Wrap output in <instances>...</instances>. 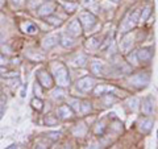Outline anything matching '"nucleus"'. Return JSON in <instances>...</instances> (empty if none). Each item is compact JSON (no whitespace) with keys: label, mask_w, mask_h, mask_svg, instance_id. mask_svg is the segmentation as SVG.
I'll return each instance as SVG.
<instances>
[{"label":"nucleus","mask_w":158,"mask_h":149,"mask_svg":"<svg viewBox=\"0 0 158 149\" xmlns=\"http://www.w3.org/2000/svg\"><path fill=\"white\" fill-rule=\"evenodd\" d=\"M56 79L59 86H67L70 83V78H69V73L63 65H59L56 70Z\"/></svg>","instance_id":"f257e3e1"},{"label":"nucleus","mask_w":158,"mask_h":149,"mask_svg":"<svg viewBox=\"0 0 158 149\" xmlns=\"http://www.w3.org/2000/svg\"><path fill=\"white\" fill-rule=\"evenodd\" d=\"M37 78H38V83L41 84L42 87H45V88H50V87L53 86V77H52L49 73L44 71V70L38 71Z\"/></svg>","instance_id":"f03ea898"},{"label":"nucleus","mask_w":158,"mask_h":149,"mask_svg":"<svg viewBox=\"0 0 158 149\" xmlns=\"http://www.w3.org/2000/svg\"><path fill=\"white\" fill-rule=\"evenodd\" d=\"M78 88L82 91H90L91 88L95 86V82H94V79L90 78V77H86V78H82L81 81H78Z\"/></svg>","instance_id":"7ed1b4c3"},{"label":"nucleus","mask_w":158,"mask_h":149,"mask_svg":"<svg viewBox=\"0 0 158 149\" xmlns=\"http://www.w3.org/2000/svg\"><path fill=\"white\" fill-rule=\"evenodd\" d=\"M54 11V4L52 2L49 3H45V4H41L38 8V15L40 16H49V15H52Z\"/></svg>","instance_id":"20e7f679"},{"label":"nucleus","mask_w":158,"mask_h":149,"mask_svg":"<svg viewBox=\"0 0 158 149\" xmlns=\"http://www.w3.org/2000/svg\"><path fill=\"white\" fill-rule=\"evenodd\" d=\"M67 31L70 34H73V36H79V34L82 33V28H81V24H79V20H74V21H71L69 24Z\"/></svg>","instance_id":"39448f33"},{"label":"nucleus","mask_w":158,"mask_h":149,"mask_svg":"<svg viewBox=\"0 0 158 149\" xmlns=\"http://www.w3.org/2000/svg\"><path fill=\"white\" fill-rule=\"evenodd\" d=\"M81 21L85 24L87 28H90L92 24L96 23V20H95V17H94L90 12H82L81 13Z\"/></svg>","instance_id":"423d86ee"},{"label":"nucleus","mask_w":158,"mask_h":149,"mask_svg":"<svg viewBox=\"0 0 158 149\" xmlns=\"http://www.w3.org/2000/svg\"><path fill=\"white\" fill-rule=\"evenodd\" d=\"M57 113H58V116L61 117V119H63V120H66V119H70L71 117V115H73V112H71V110H70V107L69 106H61L57 110Z\"/></svg>","instance_id":"0eeeda50"},{"label":"nucleus","mask_w":158,"mask_h":149,"mask_svg":"<svg viewBox=\"0 0 158 149\" xmlns=\"http://www.w3.org/2000/svg\"><path fill=\"white\" fill-rule=\"evenodd\" d=\"M21 29H23V32H25L28 34H36L38 32V28L34 25L33 23L31 21H27V23H23L21 24Z\"/></svg>","instance_id":"6e6552de"},{"label":"nucleus","mask_w":158,"mask_h":149,"mask_svg":"<svg viewBox=\"0 0 158 149\" xmlns=\"http://www.w3.org/2000/svg\"><path fill=\"white\" fill-rule=\"evenodd\" d=\"M150 57H152V52L149 49H144V50L138 52V58H140L141 61H149Z\"/></svg>","instance_id":"1a4fd4ad"},{"label":"nucleus","mask_w":158,"mask_h":149,"mask_svg":"<svg viewBox=\"0 0 158 149\" xmlns=\"http://www.w3.org/2000/svg\"><path fill=\"white\" fill-rule=\"evenodd\" d=\"M149 100H150L149 98L145 99L144 104H142V111H144L145 115H150V113L153 112V104H152V103H149Z\"/></svg>","instance_id":"9d476101"},{"label":"nucleus","mask_w":158,"mask_h":149,"mask_svg":"<svg viewBox=\"0 0 158 149\" xmlns=\"http://www.w3.org/2000/svg\"><path fill=\"white\" fill-rule=\"evenodd\" d=\"M56 40H57V37H48V38H45V40H44V44H42L44 48H45V49L53 48V46L57 44Z\"/></svg>","instance_id":"9b49d317"},{"label":"nucleus","mask_w":158,"mask_h":149,"mask_svg":"<svg viewBox=\"0 0 158 149\" xmlns=\"http://www.w3.org/2000/svg\"><path fill=\"white\" fill-rule=\"evenodd\" d=\"M46 21L49 23V24H52V25H54V27H58V25H61L62 24V20L61 19H58V17H54V16H46Z\"/></svg>","instance_id":"f8f14e48"},{"label":"nucleus","mask_w":158,"mask_h":149,"mask_svg":"<svg viewBox=\"0 0 158 149\" xmlns=\"http://www.w3.org/2000/svg\"><path fill=\"white\" fill-rule=\"evenodd\" d=\"M32 107L34 108V110H37V111H41L42 107H44L42 100H41L40 98H34L33 100H32Z\"/></svg>","instance_id":"ddd939ff"},{"label":"nucleus","mask_w":158,"mask_h":149,"mask_svg":"<svg viewBox=\"0 0 158 149\" xmlns=\"http://www.w3.org/2000/svg\"><path fill=\"white\" fill-rule=\"evenodd\" d=\"M27 6L29 9H36L37 7L41 6V0H28Z\"/></svg>","instance_id":"4468645a"},{"label":"nucleus","mask_w":158,"mask_h":149,"mask_svg":"<svg viewBox=\"0 0 158 149\" xmlns=\"http://www.w3.org/2000/svg\"><path fill=\"white\" fill-rule=\"evenodd\" d=\"M65 8H66V11H67L69 13H73V12L77 9V4H75V3H66V4H65Z\"/></svg>","instance_id":"2eb2a0df"},{"label":"nucleus","mask_w":158,"mask_h":149,"mask_svg":"<svg viewBox=\"0 0 158 149\" xmlns=\"http://www.w3.org/2000/svg\"><path fill=\"white\" fill-rule=\"evenodd\" d=\"M45 123L48 124V126H56V124H57V119L53 117L52 115H48L45 117Z\"/></svg>","instance_id":"dca6fc26"},{"label":"nucleus","mask_w":158,"mask_h":149,"mask_svg":"<svg viewBox=\"0 0 158 149\" xmlns=\"http://www.w3.org/2000/svg\"><path fill=\"white\" fill-rule=\"evenodd\" d=\"M4 111H6V99H3L0 96V119H2Z\"/></svg>","instance_id":"f3484780"},{"label":"nucleus","mask_w":158,"mask_h":149,"mask_svg":"<svg viewBox=\"0 0 158 149\" xmlns=\"http://www.w3.org/2000/svg\"><path fill=\"white\" fill-rule=\"evenodd\" d=\"M61 40H62V45L63 46H71L73 45V40L71 38H67L66 36H63Z\"/></svg>","instance_id":"a211bd4d"},{"label":"nucleus","mask_w":158,"mask_h":149,"mask_svg":"<svg viewBox=\"0 0 158 149\" xmlns=\"http://www.w3.org/2000/svg\"><path fill=\"white\" fill-rule=\"evenodd\" d=\"M2 50L4 54H8V53H11V48L8 45H6V44H2Z\"/></svg>","instance_id":"6ab92c4d"},{"label":"nucleus","mask_w":158,"mask_h":149,"mask_svg":"<svg viewBox=\"0 0 158 149\" xmlns=\"http://www.w3.org/2000/svg\"><path fill=\"white\" fill-rule=\"evenodd\" d=\"M149 13H150V7H146V8L144 9V15H141V20H145Z\"/></svg>","instance_id":"aec40b11"},{"label":"nucleus","mask_w":158,"mask_h":149,"mask_svg":"<svg viewBox=\"0 0 158 149\" xmlns=\"http://www.w3.org/2000/svg\"><path fill=\"white\" fill-rule=\"evenodd\" d=\"M48 136L50 138H53V140H57V138H59V133H49Z\"/></svg>","instance_id":"412c9836"},{"label":"nucleus","mask_w":158,"mask_h":149,"mask_svg":"<svg viewBox=\"0 0 158 149\" xmlns=\"http://www.w3.org/2000/svg\"><path fill=\"white\" fill-rule=\"evenodd\" d=\"M12 2H13L15 4H17V6H20V4L23 3V0H12Z\"/></svg>","instance_id":"4be33fe9"},{"label":"nucleus","mask_w":158,"mask_h":149,"mask_svg":"<svg viewBox=\"0 0 158 149\" xmlns=\"http://www.w3.org/2000/svg\"><path fill=\"white\" fill-rule=\"evenodd\" d=\"M6 6V0H0V8H3Z\"/></svg>","instance_id":"5701e85b"},{"label":"nucleus","mask_w":158,"mask_h":149,"mask_svg":"<svg viewBox=\"0 0 158 149\" xmlns=\"http://www.w3.org/2000/svg\"><path fill=\"white\" fill-rule=\"evenodd\" d=\"M0 40H2V34H0Z\"/></svg>","instance_id":"b1692460"},{"label":"nucleus","mask_w":158,"mask_h":149,"mask_svg":"<svg viewBox=\"0 0 158 149\" xmlns=\"http://www.w3.org/2000/svg\"><path fill=\"white\" fill-rule=\"evenodd\" d=\"M113 2H117V0H113Z\"/></svg>","instance_id":"393cba45"}]
</instances>
